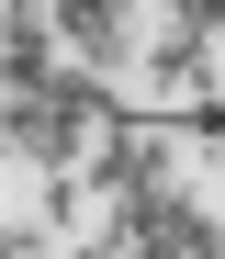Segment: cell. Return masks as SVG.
<instances>
[{"instance_id": "3", "label": "cell", "mask_w": 225, "mask_h": 259, "mask_svg": "<svg viewBox=\"0 0 225 259\" xmlns=\"http://www.w3.org/2000/svg\"><path fill=\"white\" fill-rule=\"evenodd\" d=\"M57 57H68L57 12H45V0H0V79H12V91H45V79H68Z\"/></svg>"}, {"instance_id": "4", "label": "cell", "mask_w": 225, "mask_h": 259, "mask_svg": "<svg viewBox=\"0 0 225 259\" xmlns=\"http://www.w3.org/2000/svg\"><path fill=\"white\" fill-rule=\"evenodd\" d=\"M45 12H57L68 57H90V68H135V0H45Z\"/></svg>"}, {"instance_id": "2", "label": "cell", "mask_w": 225, "mask_h": 259, "mask_svg": "<svg viewBox=\"0 0 225 259\" xmlns=\"http://www.w3.org/2000/svg\"><path fill=\"white\" fill-rule=\"evenodd\" d=\"M0 136H12V169H90L79 147H102V124H90V113L57 91V79H45V91H12Z\"/></svg>"}, {"instance_id": "5", "label": "cell", "mask_w": 225, "mask_h": 259, "mask_svg": "<svg viewBox=\"0 0 225 259\" xmlns=\"http://www.w3.org/2000/svg\"><path fill=\"white\" fill-rule=\"evenodd\" d=\"M169 124H180V158H225V91H203V102H169Z\"/></svg>"}, {"instance_id": "1", "label": "cell", "mask_w": 225, "mask_h": 259, "mask_svg": "<svg viewBox=\"0 0 225 259\" xmlns=\"http://www.w3.org/2000/svg\"><path fill=\"white\" fill-rule=\"evenodd\" d=\"M169 181H180V124H169V113L102 124V147H90V192H102V203H147V192H169Z\"/></svg>"}, {"instance_id": "6", "label": "cell", "mask_w": 225, "mask_h": 259, "mask_svg": "<svg viewBox=\"0 0 225 259\" xmlns=\"http://www.w3.org/2000/svg\"><path fill=\"white\" fill-rule=\"evenodd\" d=\"M214 192H225V158H214Z\"/></svg>"}]
</instances>
